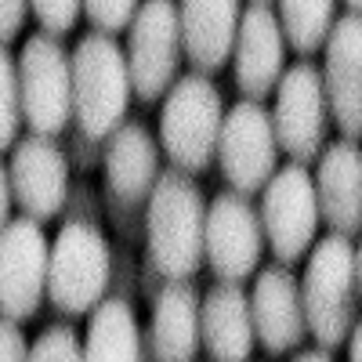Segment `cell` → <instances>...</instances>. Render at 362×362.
<instances>
[{"label": "cell", "instance_id": "1", "mask_svg": "<svg viewBox=\"0 0 362 362\" xmlns=\"http://www.w3.org/2000/svg\"><path fill=\"white\" fill-rule=\"evenodd\" d=\"M148 257L163 279H192L203 264L206 203L189 170H167L148 192Z\"/></svg>", "mask_w": 362, "mask_h": 362}, {"label": "cell", "instance_id": "2", "mask_svg": "<svg viewBox=\"0 0 362 362\" xmlns=\"http://www.w3.org/2000/svg\"><path fill=\"white\" fill-rule=\"evenodd\" d=\"M312 257L305 264V279L297 283L305 326L322 348H341L348 326L355 322V293L362 279V257L348 243V235L329 232L308 247Z\"/></svg>", "mask_w": 362, "mask_h": 362}, {"label": "cell", "instance_id": "3", "mask_svg": "<svg viewBox=\"0 0 362 362\" xmlns=\"http://www.w3.org/2000/svg\"><path fill=\"white\" fill-rule=\"evenodd\" d=\"M69 66H73V116L90 141H102L124 124L131 102L124 47L112 40V33L95 29V33L80 37Z\"/></svg>", "mask_w": 362, "mask_h": 362}, {"label": "cell", "instance_id": "4", "mask_svg": "<svg viewBox=\"0 0 362 362\" xmlns=\"http://www.w3.org/2000/svg\"><path fill=\"white\" fill-rule=\"evenodd\" d=\"M221 116L225 98L214 80H206V73H189L167 87V102L160 112V145L177 170L203 174L214 163Z\"/></svg>", "mask_w": 362, "mask_h": 362}, {"label": "cell", "instance_id": "5", "mask_svg": "<svg viewBox=\"0 0 362 362\" xmlns=\"http://www.w3.org/2000/svg\"><path fill=\"white\" fill-rule=\"evenodd\" d=\"M112 276L109 239L90 221H69L47 254L44 293L62 315H87L105 297Z\"/></svg>", "mask_w": 362, "mask_h": 362}, {"label": "cell", "instance_id": "6", "mask_svg": "<svg viewBox=\"0 0 362 362\" xmlns=\"http://www.w3.org/2000/svg\"><path fill=\"white\" fill-rule=\"evenodd\" d=\"M22 119L33 134L58 138L73 119V66L54 33H33L18 58Z\"/></svg>", "mask_w": 362, "mask_h": 362}, {"label": "cell", "instance_id": "7", "mask_svg": "<svg viewBox=\"0 0 362 362\" xmlns=\"http://www.w3.org/2000/svg\"><path fill=\"white\" fill-rule=\"evenodd\" d=\"M257 218L272 254L283 264H293L308 254L319 232V203H315V181L305 163L293 160L283 170L279 167L272 170V177L264 181Z\"/></svg>", "mask_w": 362, "mask_h": 362}, {"label": "cell", "instance_id": "8", "mask_svg": "<svg viewBox=\"0 0 362 362\" xmlns=\"http://www.w3.org/2000/svg\"><path fill=\"white\" fill-rule=\"evenodd\" d=\"M127 76L131 90L141 102H156L177 80L181 62V29H177V4L174 0H141L134 18L127 22Z\"/></svg>", "mask_w": 362, "mask_h": 362}, {"label": "cell", "instance_id": "9", "mask_svg": "<svg viewBox=\"0 0 362 362\" xmlns=\"http://www.w3.org/2000/svg\"><path fill=\"white\" fill-rule=\"evenodd\" d=\"M214 156L221 163L225 181L235 192L250 196L264 189L272 170L279 167V145H276V131H272V116L261 102L247 98L221 116Z\"/></svg>", "mask_w": 362, "mask_h": 362}, {"label": "cell", "instance_id": "10", "mask_svg": "<svg viewBox=\"0 0 362 362\" xmlns=\"http://www.w3.org/2000/svg\"><path fill=\"white\" fill-rule=\"evenodd\" d=\"M264 232L254 203L243 192H221L203 218V261L221 283H243L261 261Z\"/></svg>", "mask_w": 362, "mask_h": 362}, {"label": "cell", "instance_id": "11", "mask_svg": "<svg viewBox=\"0 0 362 362\" xmlns=\"http://www.w3.org/2000/svg\"><path fill=\"white\" fill-rule=\"evenodd\" d=\"M276 90V109H272V131L276 145L290 153L297 163H308L322 153L326 138V95H322V76L312 62H297L283 69Z\"/></svg>", "mask_w": 362, "mask_h": 362}, {"label": "cell", "instance_id": "12", "mask_svg": "<svg viewBox=\"0 0 362 362\" xmlns=\"http://www.w3.org/2000/svg\"><path fill=\"white\" fill-rule=\"evenodd\" d=\"M51 243L33 218L8 221L0 232V312L8 319H33L47 286Z\"/></svg>", "mask_w": 362, "mask_h": 362}, {"label": "cell", "instance_id": "13", "mask_svg": "<svg viewBox=\"0 0 362 362\" xmlns=\"http://www.w3.org/2000/svg\"><path fill=\"white\" fill-rule=\"evenodd\" d=\"M8 181H11V199L25 210V218L47 221L66 203L69 163L62 156V148L54 145V138L33 134L11 145Z\"/></svg>", "mask_w": 362, "mask_h": 362}, {"label": "cell", "instance_id": "14", "mask_svg": "<svg viewBox=\"0 0 362 362\" xmlns=\"http://www.w3.org/2000/svg\"><path fill=\"white\" fill-rule=\"evenodd\" d=\"M326 47V66H322V95L326 112L334 116L344 138L362 134V18L358 11H348L334 22Z\"/></svg>", "mask_w": 362, "mask_h": 362}, {"label": "cell", "instance_id": "15", "mask_svg": "<svg viewBox=\"0 0 362 362\" xmlns=\"http://www.w3.org/2000/svg\"><path fill=\"white\" fill-rule=\"evenodd\" d=\"M232 54H235V83H239V90L254 102L272 95V87L279 83V76L286 69V40H283L276 11H272L268 4H257L254 0L247 11H239Z\"/></svg>", "mask_w": 362, "mask_h": 362}, {"label": "cell", "instance_id": "16", "mask_svg": "<svg viewBox=\"0 0 362 362\" xmlns=\"http://www.w3.org/2000/svg\"><path fill=\"white\" fill-rule=\"evenodd\" d=\"M250 300V322H254V341H261L264 351L272 355H290L293 348H300L308 326H305V308H300V290L297 279L286 268H264L254 293H247Z\"/></svg>", "mask_w": 362, "mask_h": 362}, {"label": "cell", "instance_id": "17", "mask_svg": "<svg viewBox=\"0 0 362 362\" xmlns=\"http://www.w3.org/2000/svg\"><path fill=\"white\" fill-rule=\"evenodd\" d=\"M319 221L341 235H358L362 225V153L355 138H337L326 145L315 170Z\"/></svg>", "mask_w": 362, "mask_h": 362}, {"label": "cell", "instance_id": "18", "mask_svg": "<svg viewBox=\"0 0 362 362\" xmlns=\"http://www.w3.org/2000/svg\"><path fill=\"white\" fill-rule=\"evenodd\" d=\"M160 177V148L141 124H119L105 145V192L119 210H138Z\"/></svg>", "mask_w": 362, "mask_h": 362}, {"label": "cell", "instance_id": "19", "mask_svg": "<svg viewBox=\"0 0 362 362\" xmlns=\"http://www.w3.org/2000/svg\"><path fill=\"white\" fill-rule=\"evenodd\" d=\"M235 25L239 0H181L177 4L181 54H189L199 73H214L228 62Z\"/></svg>", "mask_w": 362, "mask_h": 362}, {"label": "cell", "instance_id": "20", "mask_svg": "<svg viewBox=\"0 0 362 362\" xmlns=\"http://www.w3.org/2000/svg\"><path fill=\"white\" fill-rule=\"evenodd\" d=\"M199 344H206L210 358L243 362L254 351V322L250 300L239 283H218L199 305Z\"/></svg>", "mask_w": 362, "mask_h": 362}, {"label": "cell", "instance_id": "21", "mask_svg": "<svg viewBox=\"0 0 362 362\" xmlns=\"http://www.w3.org/2000/svg\"><path fill=\"white\" fill-rule=\"evenodd\" d=\"M199 348V297L185 279H170L153 308V355L189 362Z\"/></svg>", "mask_w": 362, "mask_h": 362}, {"label": "cell", "instance_id": "22", "mask_svg": "<svg viewBox=\"0 0 362 362\" xmlns=\"http://www.w3.org/2000/svg\"><path fill=\"white\" fill-rule=\"evenodd\" d=\"M141 329L127 300L109 297L90 308L87 337H83V358H116V362H134L141 358Z\"/></svg>", "mask_w": 362, "mask_h": 362}, {"label": "cell", "instance_id": "23", "mask_svg": "<svg viewBox=\"0 0 362 362\" xmlns=\"http://www.w3.org/2000/svg\"><path fill=\"white\" fill-rule=\"evenodd\" d=\"M279 29L283 40L297 51L312 58L322 51V40L337 22V0H279Z\"/></svg>", "mask_w": 362, "mask_h": 362}, {"label": "cell", "instance_id": "24", "mask_svg": "<svg viewBox=\"0 0 362 362\" xmlns=\"http://www.w3.org/2000/svg\"><path fill=\"white\" fill-rule=\"evenodd\" d=\"M22 127V98H18V66L11 51L0 44V153H8Z\"/></svg>", "mask_w": 362, "mask_h": 362}, {"label": "cell", "instance_id": "25", "mask_svg": "<svg viewBox=\"0 0 362 362\" xmlns=\"http://www.w3.org/2000/svg\"><path fill=\"white\" fill-rule=\"evenodd\" d=\"M80 11L98 33H119L138 11V0H80Z\"/></svg>", "mask_w": 362, "mask_h": 362}, {"label": "cell", "instance_id": "26", "mask_svg": "<svg viewBox=\"0 0 362 362\" xmlns=\"http://www.w3.org/2000/svg\"><path fill=\"white\" fill-rule=\"evenodd\" d=\"M29 358H40V362L66 358V362H73V358H83V344L76 337V329H69V326H47L44 334L29 344Z\"/></svg>", "mask_w": 362, "mask_h": 362}, {"label": "cell", "instance_id": "27", "mask_svg": "<svg viewBox=\"0 0 362 362\" xmlns=\"http://www.w3.org/2000/svg\"><path fill=\"white\" fill-rule=\"evenodd\" d=\"M29 11L37 15V22L44 25V33L62 37L80 18V0H29Z\"/></svg>", "mask_w": 362, "mask_h": 362}, {"label": "cell", "instance_id": "28", "mask_svg": "<svg viewBox=\"0 0 362 362\" xmlns=\"http://www.w3.org/2000/svg\"><path fill=\"white\" fill-rule=\"evenodd\" d=\"M18 358H29V341L22 334L18 319H0V362H18Z\"/></svg>", "mask_w": 362, "mask_h": 362}, {"label": "cell", "instance_id": "29", "mask_svg": "<svg viewBox=\"0 0 362 362\" xmlns=\"http://www.w3.org/2000/svg\"><path fill=\"white\" fill-rule=\"evenodd\" d=\"M29 15V0H0V44H11Z\"/></svg>", "mask_w": 362, "mask_h": 362}, {"label": "cell", "instance_id": "30", "mask_svg": "<svg viewBox=\"0 0 362 362\" xmlns=\"http://www.w3.org/2000/svg\"><path fill=\"white\" fill-rule=\"evenodd\" d=\"M11 221V181H8V167L0 163V232Z\"/></svg>", "mask_w": 362, "mask_h": 362}, {"label": "cell", "instance_id": "31", "mask_svg": "<svg viewBox=\"0 0 362 362\" xmlns=\"http://www.w3.org/2000/svg\"><path fill=\"white\" fill-rule=\"evenodd\" d=\"M293 355L300 358V362H329V358H334V351H329V348H293Z\"/></svg>", "mask_w": 362, "mask_h": 362}, {"label": "cell", "instance_id": "32", "mask_svg": "<svg viewBox=\"0 0 362 362\" xmlns=\"http://www.w3.org/2000/svg\"><path fill=\"white\" fill-rule=\"evenodd\" d=\"M344 4H348L351 11H358V8H362V0H344Z\"/></svg>", "mask_w": 362, "mask_h": 362}, {"label": "cell", "instance_id": "33", "mask_svg": "<svg viewBox=\"0 0 362 362\" xmlns=\"http://www.w3.org/2000/svg\"><path fill=\"white\" fill-rule=\"evenodd\" d=\"M257 4H268V0H257Z\"/></svg>", "mask_w": 362, "mask_h": 362}]
</instances>
